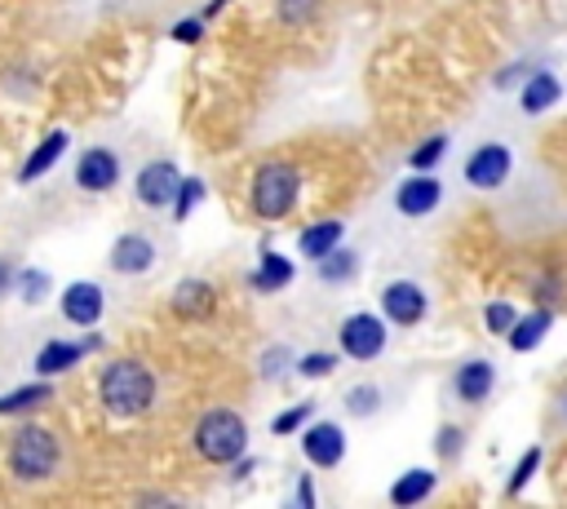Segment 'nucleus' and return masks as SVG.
<instances>
[{"label":"nucleus","instance_id":"27","mask_svg":"<svg viewBox=\"0 0 567 509\" xmlns=\"http://www.w3.org/2000/svg\"><path fill=\"white\" fill-rule=\"evenodd\" d=\"M381 398H385V394H381V385L359 381V385H350V389H346V398H341V403H346V412H350L354 420H368V416H377V412H381Z\"/></svg>","mask_w":567,"mask_h":509},{"label":"nucleus","instance_id":"3","mask_svg":"<svg viewBox=\"0 0 567 509\" xmlns=\"http://www.w3.org/2000/svg\"><path fill=\"white\" fill-rule=\"evenodd\" d=\"M4 465L18 482H49L62 465V443L49 425H35V420H22L13 434H9V447H4Z\"/></svg>","mask_w":567,"mask_h":509},{"label":"nucleus","instance_id":"35","mask_svg":"<svg viewBox=\"0 0 567 509\" xmlns=\"http://www.w3.org/2000/svg\"><path fill=\"white\" fill-rule=\"evenodd\" d=\"M306 420H310V403H292L288 412H279V416L270 420V434H297Z\"/></svg>","mask_w":567,"mask_h":509},{"label":"nucleus","instance_id":"26","mask_svg":"<svg viewBox=\"0 0 567 509\" xmlns=\"http://www.w3.org/2000/svg\"><path fill=\"white\" fill-rule=\"evenodd\" d=\"M447 146H452V142H447V133H430L425 142H416V146H412V155H408V168H412V173H434V168L443 164Z\"/></svg>","mask_w":567,"mask_h":509},{"label":"nucleus","instance_id":"16","mask_svg":"<svg viewBox=\"0 0 567 509\" xmlns=\"http://www.w3.org/2000/svg\"><path fill=\"white\" fill-rule=\"evenodd\" d=\"M89 354V345L84 341H66V336H53V341H44L40 350H35V376H62V372H71V367H80V359Z\"/></svg>","mask_w":567,"mask_h":509},{"label":"nucleus","instance_id":"32","mask_svg":"<svg viewBox=\"0 0 567 509\" xmlns=\"http://www.w3.org/2000/svg\"><path fill=\"white\" fill-rule=\"evenodd\" d=\"M199 199H204V181H199V177H182V186H177V195H173V204H168L173 221H186Z\"/></svg>","mask_w":567,"mask_h":509},{"label":"nucleus","instance_id":"37","mask_svg":"<svg viewBox=\"0 0 567 509\" xmlns=\"http://www.w3.org/2000/svg\"><path fill=\"white\" fill-rule=\"evenodd\" d=\"M532 71H536L532 62H514V66H505V71H496V89H514V84H523V80H527Z\"/></svg>","mask_w":567,"mask_h":509},{"label":"nucleus","instance_id":"11","mask_svg":"<svg viewBox=\"0 0 567 509\" xmlns=\"http://www.w3.org/2000/svg\"><path fill=\"white\" fill-rule=\"evenodd\" d=\"M58 310H62V319H66L71 328H97L102 314H106V292H102L93 279H75V283L62 288Z\"/></svg>","mask_w":567,"mask_h":509},{"label":"nucleus","instance_id":"38","mask_svg":"<svg viewBox=\"0 0 567 509\" xmlns=\"http://www.w3.org/2000/svg\"><path fill=\"white\" fill-rule=\"evenodd\" d=\"M13 279H18L13 257H0V301H4V297H13Z\"/></svg>","mask_w":567,"mask_h":509},{"label":"nucleus","instance_id":"9","mask_svg":"<svg viewBox=\"0 0 567 509\" xmlns=\"http://www.w3.org/2000/svg\"><path fill=\"white\" fill-rule=\"evenodd\" d=\"M155 261H159V248H155V239L142 235V230H124V235L111 243V252H106V266H111V274H120V279L151 274Z\"/></svg>","mask_w":567,"mask_h":509},{"label":"nucleus","instance_id":"8","mask_svg":"<svg viewBox=\"0 0 567 509\" xmlns=\"http://www.w3.org/2000/svg\"><path fill=\"white\" fill-rule=\"evenodd\" d=\"M177 186H182V168H177L173 159H151V164H142L137 177H133V199H137L142 208H155V212H159V208L173 204Z\"/></svg>","mask_w":567,"mask_h":509},{"label":"nucleus","instance_id":"2","mask_svg":"<svg viewBox=\"0 0 567 509\" xmlns=\"http://www.w3.org/2000/svg\"><path fill=\"white\" fill-rule=\"evenodd\" d=\"M301 199V168L292 159H266L248 177V212L257 221H288Z\"/></svg>","mask_w":567,"mask_h":509},{"label":"nucleus","instance_id":"33","mask_svg":"<svg viewBox=\"0 0 567 509\" xmlns=\"http://www.w3.org/2000/svg\"><path fill=\"white\" fill-rule=\"evenodd\" d=\"M514 319H518L514 301H487V305H483V328H487L492 336H505V332L514 328Z\"/></svg>","mask_w":567,"mask_h":509},{"label":"nucleus","instance_id":"1","mask_svg":"<svg viewBox=\"0 0 567 509\" xmlns=\"http://www.w3.org/2000/svg\"><path fill=\"white\" fill-rule=\"evenodd\" d=\"M155 372L142 363V359H111L97 376V398L106 407V416L115 420H137L155 407Z\"/></svg>","mask_w":567,"mask_h":509},{"label":"nucleus","instance_id":"25","mask_svg":"<svg viewBox=\"0 0 567 509\" xmlns=\"http://www.w3.org/2000/svg\"><path fill=\"white\" fill-rule=\"evenodd\" d=\"M13 292H18V301H22V305H44V301H49V292H53V279H49V270L27 266V270H18Z\"/></svg>","mask_w":567,"mask_h":509},{"label":"nucleus","instance_id":"7","mask_svg":"<svg viewBox=\"0 0 567 509\" xmlns=\"http://www.w3.org/2000/svg\"><path fill=\"white\" fill-rule=\"evenodd\" d=\"M430 314V297L416 279H390L381 288V319L394 328H416Z\"/></svg>","mask_w":567,"mask_h":509},{"label":"nucleus","instance_id":"36","mask_svg":"<svg viewBox=\"0 0 567 509\" xmlns=\"http://www.w3.org/2000/svg\"><path fill=\"white\" fill-rule=\"evenodd\" d=\"M168 35H173L177 44H199V40H204V18H199V13H195V18H182V22L168 27Z\"/></svg>","mask_w":567,"mask_h":509},{"label":"nucleus","instance_id":"20","mask_svg":"<svg viewBox=\"0 0 567 509\" xmlns=\"http://www.w3.org/2000/svg\"><path fill=\"white\" fill-rule=\"evenodd\" d=\"M434 487H439V474L425 469V465H412V469H403V474L390 482V505H394V509H412V505L430 500Z\"/></svg>","mask_w":567,"mask_h":509},{"label":"nucleus","instance_id":"12","mask_svg":"<svg viewBox=\"0 0 567 509\" xmlns=\"http://www.w3.org/2000/svg\"><path fill=\"white\" fill-rule=\"evenodd\" d=\"M301 456L315 469H337L346 460V429L337 420H310L301 429Z\"/></svg>","mask_w":567,"mask_h":509},{"label":"nucleus","instance_id":"18","mask_svg":"<svg viewBox=\"0 0 567 509\" xmlns=\"http://www.w3.org/2000/svg\"><path fill=\"white\" fill-rule=\"evenodd\" d=\"M558 97H563V80H558L554 71H532V75L518 84V111H523V115H545Z\"/></svg>","mask_w":567,"mask_h":509},{"label":"nucleus","instance_id":"13","mask_svg":"<svg viewBox=\"0 0 567 509\" xmlns=\"http://www.w3.org/2000/svg\"><path fill=\"white\" fill-rule=\"evenodd\" d=\"M439 204H443V181H439L434 173H412V177H403V181L394 186V208H399V217L421 221V217H430Z\"/></svg>","mask_w":567,"mask_h":509},{"label":"nucleus","instance_id":"6","mask_svg":"<svg viewBox=\"0 0 567 509\" xmlns=\"http://www.w3.org/2000/svg\"><path fill=\"white\" fill-rule=\"evenodd\" d=\"M465 181L474 190H501L514 173V150L505 142H478L470 155H465Z\"/></svg>","mask_w":567,"mask_h":509},{"label":"nucleus","instance_id":"15","mask_svg":"<svg viewBox=\"0 0 567 509\" xmlns=\"http://www.w3.org/2000/svg\"><path fill=\"white\" fill-rule=\"evenodd\" d=\"M292 279H297V261H292L288 252H279V248H261L257 266L248 270V288H252V292H261V297L284 292Z\"/></svg>","mask_w":567,"mask_h":509},{"label":"nucleus","instance_id":"23","mask_svg":"<svg viewBox=\"0 0 567 509\" xmlns=\"http://www.w3.org/2000/svg\"><path fill=\"white\" fill-rule=\"evenodd\" d=\"M49 398H53L49 376H35V381H27V385H18V389L0 394V416H22V412H35V407H44Z\"/></svg>","mask_w":567,"mask_h":509},{"label":"nucleus","instance_id":"22","mask_svg":"<svg viewBox=\"0 0 567 509\" xmlns=\"http://www.w3.org/2000/svg\"><path fill=\"white\" fill-rule=\"evenodd\" d=\"M341 235H346V221H341V217H319V221H310V226L297 235V252H301L306 261H319L323 252H332V248L341 243Z\"/></svg>","mask_w":567,"mask_h":509},{"label":"nucleus","instance_id":"41","mask_svg":"<svg viewBox=\"0 0 567 509\" xmlns=\"http://www.w3.org/2000/svg\"><path fill=\"white\" fill-rule=\"evenodd\" d=\"M554 416H558V425H567V389L554 398Z\"/></svg>","mask_w":567,"mask_h":509},{"label":"nucleus","instance_id":"5","mask_svg":"<svg viewBox=\"0 0 567 509\" xmlns=\"http://www.w3.org/2000/svg\"><path fill=\"white\" fill-rule=\"evenodd\" d=\"M385 341H390V323H385L381 314H372V310H354V314H346L341 328H337V345H341V354L354 359V363L381 359V354H385Z\"/></svg>","mask_w":567,"mask_h":509},{"label":"nucleus","instance_id":"40","mask_svg":"<svg viewBox=\"0 0 567 509\" xmlns=\"http://www.w3.org/2000/svg\"><path fill=\"white\" fill-rule=\"evenodd\" d=\"M226 4H230V0H208V4L199 9V18H204V22H213V18H217V13L226 9Z\"/></svg>","mask_w":567,"mask_h":509},{"label":"nucleus","instance_id":"10","mask_svg":"<svg viewBox=\"0 0 567 509\" xmlns=\"http://www.w3.org/2000/svg\"><path fill=\"white\" fill-rule=\"evenodd\" d=\"M120 155L111 150V146H89V150H80V159H75V186L84 190V195H106V190H115L120 186Z\"/></svg>","mask_w":567,"mask_h":509},{"label":"nucleus","instance_id":"28","mask_svg":"<svg viewBox=\"0 0 567 509\" xmlns=\"http://www.w3.org/2000/svg\"><path fill=\"white\" fill-rule=\"evenodd\" d=\"M323 13V0H275V18L284 27H310Z\"/></svg>","mask_w":567,"mask_h":509},{"label":"nucleus","instance_id":"17","mask_svg":"<svg viewBox=\"0 0 567 509\" xmlns=\"http://www.w3.org/2000/svg\"><path fill=\"white\" fill-rule=\"evenodd\" d=\"M66 146H71V137L62 133V128H53V133H44L40 142H35V150L22 159V168H18V186H31V181H40L62 155H66Z\"/></svg>","mask_w":567,"mask_h":509},{"label":"nucleus","instance_id":"29","mask_svg":"<svg viewBox=\"0 0 567 509\" xmlns=\"http://www.w3.org/2000/svg\"><path fill=\"white\" fill-rule=\"evenodd\" d=\"M540 460H545V451H540V447H527V451L518 456V465L509 469V478H505V496H518V491H523V487L536 478Z\"/></svg>","mask_w":567,"mask_h":509},{"label":"nucleus","instance_id":"30","mask_svg":"<svg viewBox=\"0 0 567 509\" xmlns=\"http://www.w3.org/2000/svg\"><path fill=\"white\" fill-rule=\"evenodd\" d=\"M292 363H297V354H292L284 341H275V345L261 350V359H257V376H261V381H275V376H279L284 367H292Z\"/></svg>","mask_w":567,"mask_h":509},{"label":"nucleus","instance_id":"21","mask_svg":"<svg viewBox=\"0 0 567 509\" xmlns=\"http://www.w3.org/2000/svg\"><path fill=\"white\" fill-rule=\"evenodd\" d=\"M217 310V288L208 279H182L173 288V314L182 319H208Z\"/></svg>","mask_w":567,"mask_h":509},{"label":"nucleus","instance_id":"39","mask_svg":"<svg viewBox=\"0 0 567 509\" xmlns=\"http://www.w3.org/2000/svg\"><path fill=\"white\" fill-rule=\"evenodd\" d=\"M297 505L301 509H315V482H310V474H301V482H297Z\"/></svg>","mask_w":567,"mask_h":509},{"label":"nucleus","instance_id":"31","mask_svg":"<svg viewBox=\"0 0 567 509\" xmlns=\"http://www.w3.org/2000/svg\"><path fill=\"white\" fill-rule=\"evenodd\" d=\"M292 367H297V376H306V381H323V376L337 372V354H332V350H310V354H301Z\"/></svg>","mask_w":567,"mask_h":509},{"label":"nucleus","instance_id":"34","mask_svg":"<svg viewBox=\"0 0 567 509\" xmlns=\"http://www.w3.org/2000/svg\"><path fill=\"white\" fill-rule=\"evenodd\" d=\"M461 447H465V429H461V425H439V438H434L439 460H443V465H452V460L461 456Z\"/></svg>","mask_w":567,"mask_h":509},{"label":"nucleus","instance_id":"24","mask_svg":"<svg viewBox=\"0 0 567 509\" xmlns=\"http://www.w3.org/2000/svg\"><path fill=\"white\" fill-rule=\"evenodd\" d=\"M315 274H319L323 283H332V288H337V283H350V279L359 274V252H350V248L337 243L332 252H323V257L315 261Z\"/></svg>","mask_w":567,"mask_h":509},{"label":"nucleus","instance_id":"14","mask_svg":"<svg viewBox=\"0 0 567 509\" xmlns=\"http://www.w3.org/2000/svg\"><path fill=\"white\" fill-rule=\"evenodd\" d=\"M492 389H496V363L492 359H465L452 372V394L465 407H483L492 398Z\"/></svg>","mask_w":567,"mask_h":509},{"label":"nucleus","instance_id":"19","mask_svg":"<svg viewBox=\"0 0 567 509\" xmlns=\"http://www.w3.org/2000/svg\"><path fill=\"white\" fill-rule=\"evenodd\" d=\"M549 328H554V310L536 305V310H527V314L514 319V328L505 332V345H509L514 354H532V350L549 336Z\"/></svg>","mask_w":567,"mask_h":509},{"label":"nucleus","instance_id":"4","mask_svg":"<svg viewBox=\"0 0 567 509\" xmlns=\"http://www.w3.org/2000/svg\"><path fill=\"white\" fill-rule=\"evenodd\" d=\"M190 443H195V456L199 460H208V465H235L248 451V425L230 407H208L195 420Z\"/></svg>","mask_w":567,"mask_h":509}]
</instances>
